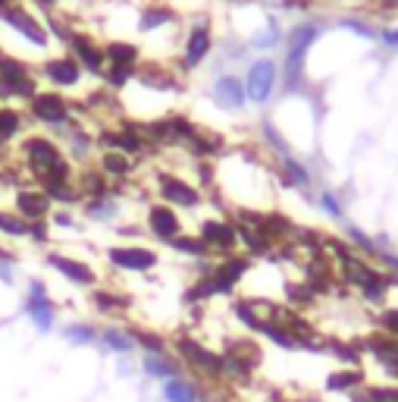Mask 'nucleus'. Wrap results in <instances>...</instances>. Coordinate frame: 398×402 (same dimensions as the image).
<instances>
[{
  "mask_svg": "<svg viewBox=\"0 0 398 402\" xmlns=\"http://www.w3.org/2000/svg\"><path fill=\"white\" fill-rule=\"evenodd\" d=\"M273 63H266V60H260V63H254L251 67V75H248V95L251 101H264L266 95H270V88H273Z\"/></svg>",
  "mask_w": 398,
  "mask_h": 402,
  "instance_id": "nucleus-1",
  "label": "nucleus"
},
{
  "mask_svg": "<svg viewBox=\"0 0 398 402\" xmlns=\"http://www.w3.org/2000/svg\"><path fill=\"white\" fill-rule=\"evenodd\" d=\"M110 261L116 268H125V270H145L154 264V255L145 252V248H113Z\"/></svg>",
  "mask_w": 398,
  "mask_h": 402,
  "instance_id": "nucleus-2",
  "label": "nucleus"
},
{
  "mask_svg": "<svg viewBox=\"0 0 398 402\" xmlns=\"http://www.w3.org/2000/svg\"><path fill=\"white\" fill-rule=\"evenodd\" d=\"M179 352H182L188 362H195V365L207 368L210 374H220L223 368H226V362H223L220 355H214V352H207V349H201V346L188 343V340H182V343H179Z\"/></svg>",
  "mask_w": 398,
  "mask_h": 402,
  "instance_id": "nucleus-3",
  "label": "nucleus"
},
{
  "mask_svg": "<svg viewBox=\"0 0 398 402\" xmlns=\"http://www.w3.org/2000/svg\"><path fill=\"white\" fill-rule=\"evenodd\" d=\"M151 230H154L157 236H163V239L176 236V233H179L176 214H173L170 208H151Z\"/></svg>",
  "mask_w": 398,
  "mask_h": 402,
  "instance_id": "nucleus-4",
  "label": "nucleus"
},
{
  "mask_svg": "<svg viewBox=\"0 0 398 402\" xmlns=\"http://www.w3.org/2000/svg\"><path fill=\"white\" fill-rule=\"evenodd\" d=\"M51 264L60 270L63 276H69V280H75V283H91L95 276H91V270L85 268V264H75V261H66V258H60V255H53Z\"/></svg>",
  "mask_w": 398,
  "mask_h": 402,
  "instance_id": "nucleus-5",
  "label": "nucleus"
},
{
  "mask_svg": "<svg viewBox=\"0 0 398 402\" xmlns=\"http://www.w3.org/2000/svg\"><path fill=\"white\" fill-rule=\"evenodd\" d=\"M25 151L32 154L35 167H57V148H53L51 142H41V139H35V142L25 145Z\"/></svg>",
  "mask_w": 398,
  "mask_h": 402,
  "instance_id": "nucleus-6",
  "label": "nucleus"
},
{
  "mask_svg": "<svg viewBox=\"0 0 398 402\" xmlns=\"http://www.w3.org/2000/svg\"><path fill=\"white\" fill-rule=\"evenodd\" d=\"M163 195H166L170 201H176V204H188V208L198 201L195 189H188L185 182H179V179H166V182H163Z\"/></svg>",
  "mask_w": 398,
  "mask_h": 402,
  "instance_id": "nucleus-7",
  "label": "nucleus"
},
{
  "mask_svg": "<svg viewBox=\"0 0 398 402\" xmlns=\"http://www.w3.org/2000/svg\"><path fill=\"white\" fill-rule=\"evenodd\" d=\"M35 113L38 117H45V119H63L66 117V107H63V101L53 95H41L35 97Z\"/></svg>",
  "mask_w": 398,
  "mask_h": 402,
  "instance_id": "nucleus-8",
  "label": "nucleus"
},
{
  "mask_svg": "<svg viewBox=\"0 0 398 402\" xmlns=\"http://www.w3.org/2000/svg\"><path fill=\"white\" fill-rule=\"evenodd\" d=\"M47 75L63 85H69L79 79V67H75L73 60H53V63H47Z\"/></svg>",
  "mask_w": 398,
  "mask_h": 402,
  "instance_id": "nucleus-9",
  "label": "nucleus"
},
{
  "mask_svg": "<svg viewBox=\"0 0 398 402\" xmlns=\"http://www.w3.org/2000/svg\"><path fill=\"white\" fill-rule=\"evenodd\" d=\"M198 399V390L188 383V380H170L166 383V402H195Z\"/></svg>",
  "mask_w": 398,
  "mask_h": 402,
  "instance_id": "nucleus-10",
  "label": "nucleus"
},
{
  "mask_svg": "<svg viewBox=\"0 0 398 402\" xmlns=\"http://www.w3.org/2000/svg\"><path fill=\"white\" fill-rule=\"evenodd\" d=\"M35 292H38V296L29 302V314L38 320V327H45V330H47V327H51V320H53L51 302H45V298H41V286H35Z\"/></svg>",
  "mask_w": 398,
  "mask_h": 402,
  "instance_id": "nucleus-11",
  "label": "nucleus"
},
{
  "mask_svg": "<svg viewBox=\"0 0 398 402\" xmlns=\"http://www.w3.org/2000/svg\"><path fill=\"white\" fill-rule=\"evenodd\" d=\"M370 349L389 368V374H398V343H370Z\"/></svg>",
  "mask_w": 398,
  "mask_h": 402,
  "instance_id": "nucleus-12",
  "label": "nucleus"
},
{
  "mask_svg": "<svg viewBox=\"0 0 398 402\" xmlns=\"http://www.w3.org/2000/svg\"><path fill=\"white\" fill-rule=\"evenodd\" d=\"M19 211L29 217H41L47 211V198L45 195H35V192H25V195H19Z\"/></svg>",
  "mask_w": 398,
  "mask_h": 402,
  "instance_id": "nucleus-13",
  "label": "nucleus"
},
{
  "mask_svg": "<svg viewBox=\"0 0 398 402\" xmlns=\"http://www.w3.org/2000/svg\"><path fill=\"white\" fill-rule=\"evenodd\" d=\"M204 239L207 242H216V246H229L232 242V230L223 224H204Z\"/></svg>",
  "mask_w": 398,
  "mask_h": 402,
  "instance_id": "nucleus-14",
  "label": "nucleus"
},
{
  "mask_svg": "<svg viewBox=\"0 0 398 402\" xmlns=\"http://www.w3.org/2000/svg\"><path fill=\"white\" fill-rule=\"evenodd\" d=\"M145 371L151 374V377H170L176 368L170 365V362H163V358H157V355H148L145 358Z\"/></svg>",
  "mask_w": 398,
  "mask_h": 402,
  "instance_id": "nucleus-15",
  "label": "nucleus"
},
{
  "mask_svg": "<svg viewBox=\"0 0 398 402\" xmlns=\"http://www.w3.org/2000/svg\"><path fill=\"white\" fill-rule=\"evenodd\" d=\"M103 343H110L116 352H129L132 349V336L119 333V330H107V333H103Z\"/></svg>",
  "mask_w": 398,
  "mask_h": 402,
  "instance_id": "nucleus-16",
  "label": "nucleus"
},
{
  "mask_svg": "<svg viewBox=\"0 0 398 402\" xmlns=\"http://www.w3.org/2000/svg\"><path fill=\"white\" fill-rule=\"evenodd\" d=\"M358 380H361V374H358V371L332 374V377H329V390H348V387H354Z\"/></svg>",
  "mask_w": 398,
  "mask_h": 402,
  "instance_id": "nucleus-17",
  "label": "nucleus"
},
{
  "mask_svg": "<svg viewBox=\"0 0 398 402\" xmlns=\"http://www.w3.org/2000/svg\"><path fill=\"white\" fill-rule=\"evenodd\" d=\"M204 54H207V35L204 32H195L192 45H188V63H198Z\"/></svg>",
  "mask_w": 398,
  "mask_h": 402,
  "instance_id": "nucleus-18",
  "label": "nucleus"
},
{
  "mask_svg": "<svg viewBox=\"0 0 398 402\" xmlns=\"http://www.w3.org/2000/svg\"><path fill=\"white\" fill-rule=\"evenodd\" d=\"M220 95L229 97V104H242V88H238L236 79H223V82H220Z\"/></svg>",
  "mask_w": 398,
  "mask_h": 402,
  "instance_id": "nucleus-19",
  "label": "nucleus"
},
{
  "mask_svg": "<svg viewBox=\"0 0 398 402\" xmlns=\"http://www.w3.org/2000/svg\"><path fill=\"white\" fill-rule=\"evenodd\" d=\"M266 330V336L273 340V343H279L282 349H295V336H288V333H282V330H276V327H264Z\"/></svg>",
  "mask_w": 398,
  "mask_h": 402,
  "instance_id": "nucleus-20",
  "label": "nucleus"
},
{
  "mask_svg": "<svg viewBox=\"0 0 398 402\" xmlns=\"http://www.w3.org/2000/svg\"><path fill=\"white\" fill-rule=\"evenodd\" d=\"M66 340H75V343H95V333L85 327H69L66 330Z\"/></svg>",
  "mask_w": 398,
  "mask_h": 402,
  "instance_id": "nucleus-21",
  "label": "nucleus"
},
{
  "mask_svg": "<svg viewBox=\"0 0 398 402\" xmlns=\"http://www.w3.org/2000/svg\"><path fill=\"white\" fill-rule=\"evenodd\" d=\"M103 167H107L110 173H125V170H129V161H125V157L110 154V157H103Z\"/></svg>",
  "mask_w": 398,
  "mask_h": 402,
  "instance_id": "nucleus-22",
  "label": "nucleus"
},
{
  "mask_svg": "<svg viewBox=\"0 0 398 402\" xmlns=\"http://www.w3.org/2000/svg\"><path fill=\"white\" fill-rule=\"evenodd\" d=\"M110 54H113V60H119V63H129V60L135 57V47H129V45H113Z\"/></svg>",
  "mask_w": 398,
  "mask_h": 402,
  "instance_id": "nucleus-23",
  "label": "nucleus"
},
{
  "mask_svg": "<svg viewBox=\"0 0 398 402\" xmlns=\"http://www.w3.org/2000/svg\"><path fill=\"white\" fill-rule=\"evenodd\" d=\"M0 230L13 233V236H23V233H25V224H16L13 217H0Z\"/></svg>",
  "mask_w": 398,
  "mask_h": 402,
  "instance_id": "nucleus-24",
  "label": "nucleus"
},
{
  "mask_svg": "<svg viewBox=\"0 0 398 402\" xmlns=\"http://www.w3.org/2000/svg\"><path fill=\"white\" fill-rule=\"evenodd\" d=\"M173 246L182 248V252H188V255H201V252H204V246H201V242H192V239H176Z\"/></svg>",
  "mask_w": 398,
  "mask_h": 402,
  "instance_id": "nucleus-25",
  "label": "nucleus"
},
{
  "mask_svg": "<svg viewBox=\"0 0 398 402\" xmlns=\"http://www.w3.org/2000/svg\"><path fill=\"white\" fill-rule=\"evenodd\" d=\"M13 129H16V117H13V113H0V132L10 135Z\"/></svg>",
  "mask_w": 398,
  "mask_h": 402,
  "instance_id": "nucleus-26",
  "label": "nucleus"
},
{
  "mask_svg": "<svg viewBox=\"0 0 398 402\" xmlns=\"http://www.w3.org/2000/svg\"><path fill=\"white\" fill-rule=\"evenodd\" d=\"M383 324H386L389 330H395V333H398V311H389V314H386Z\"/></svg>",
  "mask_w": 398,
  "mask_h": 402,
  "instance_id": "nucleus-27",
  "label": "nucleus"
},
{
  "mask_svg": "<svg viewBox=\"0 0 398 402\" xmlns=\"http://www.w3.org/2000/svg\"><path fill=\"white\" fill-rule=\"evenodd\" d=\"M113 82H116V85H123V82H125V69H123V67H119L116 73H113Z\"/></svg>",
  "mask_w": 398,
  "mask_h": 402,
  "instance_id": "nucleus-28",
  "label": "nucleus"
}]
</instances>
